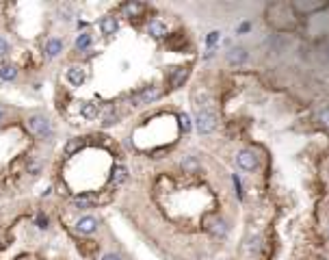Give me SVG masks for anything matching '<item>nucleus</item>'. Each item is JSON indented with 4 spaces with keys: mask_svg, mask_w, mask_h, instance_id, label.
<instances>
[{
    "mask_svg": "<svg viewBox=\"0 0 329 260\" xmlns=\"http://www.w3.org/2000/svg\"><path fill=\"white\" fill-rule=\"evenodd\" d=\"M219 35H221V32H219V31H212V32H210V37H208V43H210V46H212V43H215V41L219 39Z\"/></svg>",
    "mask_w": 329,
    "mask_h": 260,
    "instance_id": "nucleus-28",
    "label": "nucleus"
},
{
    "mask_svg": "<svg viewBox=\"0 0 329 260\" xmlns=\"http://www.w3.org/2000/svg\"><path fill=\"white\" fill-rule=\"evenodd\" d=\"M41 169H43V162L37 161V159H33V161L29 162V167H26V171H29L31 176H37V173H41Z\"/></svg>",
    "mask_w": 329,
    "mask_h": 260,
    "instance_id": "nucleus-19",
    "label": "nucleus"
},
{
    "mask_svg": "<svg viewBox=\"0 0 329 260\" xmlns=\"http://www.w3.org/2000/svg\"><path fill=\"white\" fill-rule=\"evenodd\" d=\"M184 78H186V69H178V74H175L173 78H171V85H173V87H180Z\"/></svg>",
    "mask_w": 329,
    "mask_h": 260,
    "instance_id": "nucleus-24",
    "label": "nucleus"
},
{
    "mask_svg": "<svg viewBox=\"0 0 329 260\" xmlns=\"http://www.w3.org/2000/svg\"><path fill=\"white\" fill-rule=\"evenodd\" d=\"M126 180H128V171H126V167H115L113 178H111L113 187H119V184H124Z\"/></svg>",
    "mask_w": 329,
    "mask_h": 260,
    "instance_id": "nucleus-15",
    "label": "nucleus"
},
{
    "mask_svg": "<svg viewBox=\"0 0 329 260\" xmlns=\"http://www.w3.org/2000/svg\"><path fill=\"white\" fill-rule=\"evenodd\" d=\"M247 57H249V52H247V48H243V46H232L228 50V63L230 65H243L247 61Z\"/></svg>",
    "mask_w": 329,
    "mask_h": 260,
    "instance_id": "nucleus-6",
    "label": "nucleus"
},
{
    "mask_svg": "<svg viewBox=\"0 0 329 260\" xmlns=\"http://www.w3.org/2000/svg\"><path fill=\"white\" fill-rule=\"evenodd\" d=\"M321 59L323 61H329V43H325V46L321 48Z\"/></svg>",
    "mask_w": 329,
    "mask_h": 260,
    "instance_id": "nucleus-26",
    "label": "nucleus"
},
{
    "mask_svg": "<svg viewBox=\"0 0 329 260\" xmlns=\"http://www.w3.org/2000/svg\"><path fill=\"white\" fill-rule=\"evenodd\" d=\"M100 31L104 37H113L115 32L119 31V22L117 18H113V15H106V18L100 20Z\"/></svg>",
    "mask_w": 329,
    "mask_h": 260,
    "instance_id": "nucleus-7",
    "label": "nucleus"
},
{
    "mask_svg": "<svg viewBox=\"0 0 329 260\" xmlns=\"http://www.w3.org/2000/svg\"><path fill=\"white\" fill-rule=\"evenodd\" d=\"M161 98V89L158 87H145V89H141L139 94L132 98V104L134 106H143V104H152L154 100Z\"/></svg>",
    "mask_w": 329,
    "mask_h": 260,
    "instance_id": "nucleus-3",
    "label": "nucleus"
},
{
    "mask_svg": "<svg viewBox=\"0 0 329 260\" xmlns=\"http://www.w3.org/2000/svg\"><path fill=\"white\" fill-rule=\"evenodd\" d=\"M18 78V67H15L13 63H7L0 67V80H7V83H11V80Z\"/></svg>",
    "mask_w": 329,
    "mask_h": 260,
    "instance_id": "nucleus-13",
    "label": "nucleus"
},
{
    "mask_svg": "<svg viewBox=\"0 0 329 260\" xmlns=\"http://www.w3.org/2000/svg\"><path fill=\"white\" fill-rule=\"evenodd\" d=\"M236 162H238L240 169H245V171L258 169V156L254 150H240L236 154Z\"/></svg>",
    "mask_w": 329,
    "mask_h": 260,
    "instance_id": "nucleus-4",
    "label": "nucleus"
},
{
    "mask_svg": "<svg viewBox=\"0 0 329 260\" xmlns=\"http://www.w3.org/2000/svg\"><path fill=\"white\" fill-rule=\"evenodd\" d=\"M65 76H67V83L72 85V87H80L82 83H85V78H87V76H85V69L78 67V65H72Z\"/></svg>",
    "mask_w": 329,
    "mask_h": 260,
    "instance_id": "nucleus-9",
    "label": "nucleus"
},
{
    "mask_svg": "<svg viewBox=\"0 0 329 260\" xmlns=\"http://www.w3.org/2000/svg\"><path fill=\"white\" fill-rule=\"evenodd\" d=\"M91 43H93L91 32H80V35L76 37V48H78V50H87Z\"/></svg>",
    "mask_w": 329,
    "mask_h": 260,
    "instance_id": "nucleus-16",
    "label": "nucleus"
},
{
    "mask_svg": "<svg viewBox=\"0 0 329 260\" xmlns=\"http://www.w3.org/2000/svg\"><path fill=\"white\" fill-rule=\"evenodd\" d=\"M76 232L78 234H85V236H89V234H93V232L98 230V219L93 215H85V217H80L78 221H76Z\"/></svg>",
    "mask_w": 329,
    "mask_h": 260,
    "instance_id": "nucleus-5",
    "label": "nucleus"
},
{
    "mask_svg": "<svg viewBox=\"0 0 329 260\" xmlns=\"http://www.w3.org/2000/svg\"><path fill=\"white\" fill-rule=\"evenodd\" d=\"M72 204H74V206H76V208H78V210H85V208H89V206H91V199H89V197H87V195H85V197H76Z\"/></svg>",
    "mask_w": 329,
    "mask_h": 260,
    "instance_id": "nucleus-22",
    "label": "nucleus"
},
{
    "mask_svg": "<svg viewBox=\"0 0 329 260\" xmlns=\"http://www.w3.org/2000/svg\"><path fill=\"white\" fill-rule=\"evenodd\" d=\"M122 11L128 18H139L141 13H143V4L141 2H126V4H122Z\"/></svg>",
    "mask_w": 329,
    "mask_h": 260,
    "instance_id": "nucleus-14",
    "label": "nucleus"
},
{
    "mask_svg": "<svg viewBox=\"0 0 329 260\" xmlns=\"http://www.w3.org/2000/svg\"><path fill=\"white\" fill-rule=\"evenodd\" d=\"M43 52H46L48 59H57L59 54L63 52V39H59V37H52V39L46 41V48H43Z\"/></svg>",
    "mask_w": 329,
    "mask_h": 260,
    "instance_id": "nucleus-8",
    "label": "nucleus"
},
{
    "mask_svg": "<svg viewBox=\"0 0 329 260\" xmlns=\"http://www.w3.org/2000/svg\"><path fill=\"white\" fill-rule=\"evenodd\" d=\"M180 122H182V128H184V130H189V128H191V119H189V115H182V117H180Z\"/></svg>",
    "mask_w": 329,
    "mask_h": 260,
    "instance_id": "nucleus-27",
    "label": "nucleus"
},
{
    "mask_svg": "<svg viewBox=\"0 0 329 260\" xmlns=\"http://www.w3.org/2000/svg\"><path fill=\"white\" fill-rule=\"evenodd\" d=\"M98 113H100V108H98L96 102H82L80 104V115L85 119H96Z\"/></svg>",
    "mask_w": 329,
    "mask_h": 260,
    "instance_id": "nucleus-12",
    "label": "nucleus"
},
{
    "mask_svg": "<svg viewBox=\"0 0 329 260\" xmlns=\"http://www.w3.org/2000/svg\"><path fill=\"white\" fill-rule=\"evenodd\" d=\"M258 247H260V238H254V241H249V249H256V252H258Z\"/></svg>",
    "mask_w": 329,
    "mask_h": 260,
    "instance_id": "nucleus-29",
    "label": "nucleus"
},
{
    "mask_svg": "<svg viewBox=\"0 0 329 260\" xmlns=\"http://www.w3.org/2000/svg\"><path fill=\"white\" fill-rule=\"evenodd\" d=\"M182 169H184V171H189V173H195L197 169H199V162H197L195 156H184V161H182Z\"/></svg>",
    "mask_w": 329,
    "mask_h": 260,
    "instance_id": "nucleus-17",
    "label": "nucleus"
},
{
    "mask_svg": "<svg viewBox=\"0 0 329 260\" xmlns=\"http://www.w3.org/2000/svg\"><path fill=\"white\" fill-rule=\"evenodd\" d=\"M119 122V115L115 111H111V113H106V115L102 117V126L106 128V126H113V124H117Z\"/></svg>",
    "mask_w": 329,
    "mask_h": 260,
    "instance_id": "nucleus-21",
    "label": "nucleus"
},
{
    "mask_svg": "<svg viewBox=\"0 0 329 260\" xmlns=\"http://www.w3.org/2000/svg\"><path fill=\"white\" fill-rule=\"evenodd\" d=\"M297 11H301V13H314V11H321V9H325V4L323 2H301V0H297V2L293 4Z\"/></svg>",
    "mask_w": 329,
    "mask_h": 260,
    "instance_id": "nucleus-11",
    "label": "nucleus"
},
{
    "mask_svg": "<svg viewBox=\"0 0 329 260\" xmlns=\"http://www.w3.org/2000/svg\"><path fill=\"white\" fill-rule=\"evenodd\" d=\"M9 50H11V46H9V41L4 39V37H0V61H2L4 57L9 54Z\"/></svg>",
    "mask_w": 329,
    "mask_h": 260,
    "instance_id": "nucleus-23",
    "label": "nucleus"
},
{
    "mask_svg": "<svg viewBox=\"0 0 329 260\" xmlns=\"http://www.w3.org/2000/svg\"><path fill=\"white\" fill-rule=\"evenodd\" d=\"M316 119H319V124H321L323 128H329V106L321 108L319 115H316Z\"/></svg>",
    "mask_w": 329,
    "mask_h": 260,
    "instance_id": "nucleus-20",
    "label": "nucleus"
},
{
    "mask_svg": "<svg viewBox=\"0 0 329 260\" xmlns=\"http://www.w3.org/2000/svg\"><path fill=\"white\" fill-rule=\"evenodd\" d=\"M217 122H219V117L212 108H199V113L195 117V126L201 134H210L217 128Z\"/></svg>",
    "mask_w": 329,
    "mask_h": 260,
    "instance_id": "nucleus-2",
    "label": "nucleus"
},
{
    "mask_svg": "<svg viewBox=\"0 0 329 260\" xmlns=\"http://www.w3.org/2000/svg\"><path fill=\"white\" fill-rule=\"evenodd\" d=\"M147 35L154 39H163V37H167V24H163L161 20H152L147 24Z\"/></svg>",
    "mask_w": 329,
    "mask_h": 260,
    "instance_id": "nucleus-10",
    "label": "nucleus"
},
{
    "mask_svg": "<svg viewBox=\"0 0 329 260\" xmlns=\"http://www.w3.org/2000/svg\"><path fill=\"white\" fill-rule=\"evenodd\" d=\"M4 117H7V113H4V108H2V106H0V124H2V122H4Z\"/></svg>",
    "mask_w": 329,
    "mask_h": 260,
    "instance_id": "nucleus-30",
    "label": "nucleus"
},
{
    "mask_svg": "<svg viewBox=\"0 0 329 260\" xmlns=\"http://www.w3.org/2000/svg\"><path fill=\"white\" fill-rule=\"evenodd\" d=\"M100 260H124L119 254H115V252H108V254H104V256Z\"/></svg>",
    "mask_w": 329,
    "mask_h": 260,
    "instance_id": "nucleus-25",
    "label": "nucleus"
},
{
    "mask_svg": "<svg viewBox=\"0 0 329 260\" xmlns=\"http://www.w3.org/2000/svg\"><path fill=\"white\" fill-rule=\"evenodd\" d=\"M26 128H29L35 137H39L43 141H48L52 137V122L48 119V115H43V113H31V115L26 117Z\"/></svg>",
    "mask_w": 329,
    "mask_h": 260,
    "instance_id": "nucleus-1",
    "label": "nucleus"
},
{
    "mask_svg": "<svg viewBox=\"0 0 329 260\" xmlns=\"http://www.w3.org/2000/svg\"><path fill=\"white\" fill-rule=\"evenodd\" d=\"M82 148V139H72V141H67V145H65V154H74V152H78Z\"/></svg>",
    "mask_w": 329,
    "mask_h": 260,
    "instance_id": "nucleus-18",
    "label": "nucleus"
}]
</instances>
